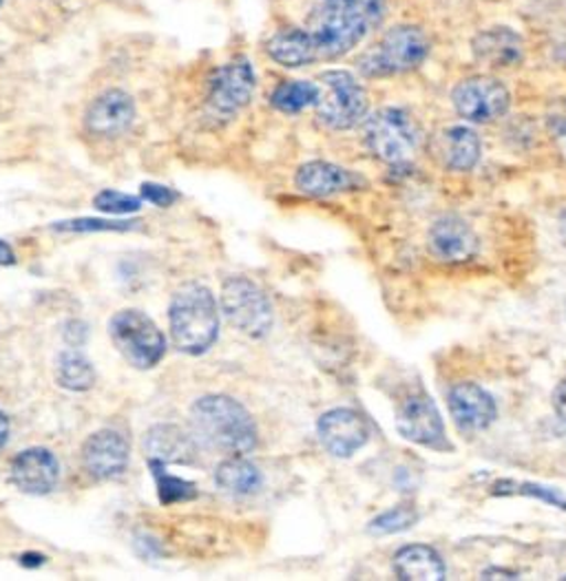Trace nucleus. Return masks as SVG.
Instances as JSON below:
<instances>
[{
  "mask_svg": "<svg viewBox=\"0 0 566 581\" xmlns=\"http://www.w3.org/2000/svg\"><path fill=\"white\" fill-rule=\"evenodd\" d=\"M83 462L96 480H114L129 466V442L118 431L103 429L85 442Z\"/></svg>",
  "mask_w": 566,
  "mask_h": 581,
  "instance_id": "4468645a",
  "label": "nucleus"
},
{
  "mask_svg": "<svg viewBox=\"0 0 566 581\" xmlns=\"http://www.w3.org/2000/svg\"><path fill=\"white\" fill-rule=\"evenodd\" d=\"M367 149L389 166H405L420 144V131L414 118L403 109H381L363 120Z\"/></svg>",
  "mask_w": 566,
  "mask_h": 581,
  "instance_id": "39448f33",
  "label": "nucleus"
},
{
  "mask_svg": "<svg viewBox=\"0 0 566 581\" xmlns=\"http://www.w3.org/2000/svg\"><path fill=\"white\" fill-rule=\"evenodd\" d=\"M58 380L63 387H67L72 391H87L96 383V372L83 354L67 352L61 356Z\"/></svg>",
  "mask_w": 566,
  "mask_h": 581,
  "instance_id": "a878e982",
  "label": "nucleus"
},
{
  "mask_svg": "<svg viewBox=\"0 0 566 581\" xmlns=\"http://www.w3.org/2000/svg\"><path fill=\"white\" fill-rule=\"evenodd\" d=\"M383 21L385 0H323L310 25L319 61L350 54Z\"/></svg>",
  "mask_w": 566,
  "mask_h": 581,
  "instance_id": "f257e3e1",
  "label": "nucleus"
},
{
  "mask_svg": "<svg viewBox=\"0 0 566 581\" xmlns=\"http://www.w3.org/2000/svg\"><path fill=\"white\" fill-rule=\"evenodd\" d=\"M257 89V74L246 56H235L226 65L217 67L206 87V107L215 118L228 120L237 116Z\"/></svg>",
  "mask_w": 566,
  "mask_h": 581,
  "instance_id": "6e6552de",
  "label": "nucleus"
},
{
  "mask_svg": "<svg viewBox=\"0 0 566 581\" xmlns=\"http://www.w3.org/2000/svg\"><path fill=\"white\" fill-rule=\"evenodd\" d=\"M394 572L403 581H440L445 579V563L434 548L414 544L396 552Z\"/></svg>",
  "mask_w": 566,
  "mask_h": 581,
  "instance_id": "412c9836",
  "label": "nucleus"
},
{
  "mask_svg": "<svg viewBox=\"0 0 566 581\" xmlns=\"http://www.w3.org/2000/svg\"><path fill=\"white\" fill-rule=\"evenodd\" d=\"M321 100V87L310 80H286L270 94V105L281 114H301L308 107H317Z\"/></svg>",
  "mask_w": 566,
  "mask_h": 581,
  "instance_id": "393cba45",
  "label": "nucleus"
},
{
  "mask_svg": "<svg viewBox=\"0 0 566 581\" xmlns=\"http://www.w3.org/2000/svg\"><path fill=\"white\" fill-rule=\"evenodd\" d=\"M317 431L323 449L337 458H350L367 442V424L352 409H332L323 413Z\"/></svg>",
  "mask_w": 566,
  "mask_h": 581,
  "instance_id": "f8f14e48",
  "label": "nucleus"
},
{
  "mask_svg": "<svg viewBox=\"0 0 566 581\" xmlns=\"http://www.w3.org/2000/svg\"><path fill=\"white\" fill-rule=\"evenodd\" d=\"M438 155L451 171H471L480 160V138L469 127L445 129L438 138Z\"/></svg>",
  "mask_w": 566,
  "mask_h": 581,
  "instance_id": "4be33fe9",
  "label": "nucleus"
},
{
  "mask_svg": "<svg viewBox=\"0 0 566 581\" xmlns=\"http://www.w3.org/2000/svg\"><path fill=\"white\" fill-rule=\"evenodd\" d=\"M429 36L423 28L401 23L389 28L381 43L370 47L356 63L365 78H389L420 67L429 56Z\"/></svg>",
  "mask_w": 566,
  "mask_h": 581,
  "instance_id": "20e7f679",
  "label": "nucleus"
},
{
  "mask_svg": "<svg viewBox=\"0 0 566 581\" xmlns=\"http://www.w3.org/2000/svg\"><path fill=\"white\" fill-rule=\"evenodd\" d=\"M559 228H562V235L566 237V211H564L562 217H559Z\"/></svg>",
  "mask_w": 566,
  "mask_h": 581,
  "instance_id": "e433bc0d",
  "label": "nucleus"
},
{
  "mask_svg": "<svg viewBox=\"0 0 566 581\" xmlns=\"http://www.w3.org/2000/svg\"><path fill=\"white\" fill-rule=\"evenodd\" d=\"M142 200L160 206V208H169L171 204H175L178 200V193L167 189V186H160V184H142Z\"/></svg>",
  "mask_w": 566,
  "mask_h": 581,
  "instance_id": "2f4dec72",
  "label": "nucleus"
},
{
  "mask_svg": "<svg viewBox=\"0 0 566 581\" xmlns=\"http://www.w3.org/2000/svg\"><path fill=\"white\" fill-rule=\"evenodd\" d=\"M493 495H526V497H535V499L548 502V504L566 510V499L559 493H555L553 488L540 486V484H531V482H513V480L495 482Z\"/></svg>",
  "mask_w": 566,
  "mask_h": 581,
  "instance_id": "c85d7f7f",
  "label": "nucleus"
},
{
  "mask_svg": "<svg viewBox=\"0 0 566 581\" xmlns=\"http://www.w3.org/2000/svg\"><path fill=\"white\" fill-rule=\"evenodd\" d=\"M222 310L233 327L261 338L273 327V308L261 288L244 277H233L222 288Z\"/></svg>",
  "mask_w": 566,
  "mask_h": 581,
  "instance_id": "1a4fd4ad",
  "label": "nucleus"
},
{
  "mask_svg": "<svg viewBox=\"0 0 566 581\" xmlns=\"http://www.w3.org/2000/svg\"><path fill=\"white\" fill-rule=\"evenodd\" d=\"M319 80L323 83V89L314 109L323 127L332 131H350L367 118V94L352 74L325 72Z\"/></svg>",
  "mask_w": 566,
  "mask_h": 581,
  "instance_id": "423d86ee",
  "label": "nucleus"
},
{
  "mask_svg": "<svg viewBox=\"0 0 566 581\" xmlns=\"http://www.w3.org/2000/svg\"><path fill=\"white\" fill-rule=\"evenodd\" d=\"M171 334L180 352L200 356L217 338L220 312L215 297L209 288L189 283L180 288L171 301L169 310Z\"/></svg>",
  "mask_w": 566,
  "mask_h": 581,
  "instance_id": "7ed1b4c3",
  "label": "nucleus"
},
{
  "mask_svg": "<svg viewBox=\"0 0 566 581\" xmlns=\"http://www.w3.org/2000/svg\"><path fill=\"white\" fill-rule=\"evenodd\" d=\"M17 255L8 241H0V266H14Z\"/></svg>",
  "mask_w": 566,
  "mask_h": 581,
  "instance_id": "72a5a7b5",
  "label": "nucleus"
},
{
  "mask_svg": "<svg viewBox=\"0 0 566 581\" xmlns=\"http://www.w3.org/2000/svg\"><path fill=\"white\" fill-rule=\"evenodd\" d=\"M471 50L480 63L495 67V69L515 67L524 61L522 36L517 32H513L511 28H502V25H495V28L480 32L471 41Z\"/></svg>",
  "mask_w": 566,
  "mask_h": 581,
  "instance_id": "a211bd4d",
  "label": "nucleus"
},
{
  "mask_svg": "<svg viewBox=\"0 0 566 581\" xmlns=\"http://www.w3.org/2000/svg\"><path fill=\"white\" fill-rule=\"evenodd\" d=\"M94 206L103 213H111V215H129L140 211L142 206V197H134V195H125L118 191H103L96 195Z\"/></svg>",
  "mask_w": 566,
  "mask_h": 581,
  "instance_id": "c756f323",
  "label": "nucleus"
},
{
  "mask_svg": "<svg viewBox=\"0 0 566 581\" xmlns=\"http://www.w3.org/2000/svg\"><path fill=\"white\" fill-rule=\"evenodd\" d=\"M147 451L151 460L160 462H193L195 444L193 440L178 427L162 424L149 431L147 435Z\"/></svg>",
  "mask_w": 566,
  "mask_h": 581,
  "instance_id": "5701e85b",
  "label": "nucleus"
},
{
  "mask_svg": "<svg viewBox=\"0 0 566 581\" xmlns=\"http://www.w3.org/2000/svg\"><path fill=\"white\" fill-rule=\"evenodd\" d=\"M131 224L122 222H103V219H74L63 222L56 226V230H72V233H105V230H129Z\"/></svg>",
  "mask_w": 566,
  "mask_h": 581,
  "instance_id": "7c9ffc66",
  "label": "nucleus"
},
{
  "mask_svg": "<svg viewBox=\"0 0 566 581\" xmlns=\"http://www.w3.org/2000/svg\"><path fill=\"white\" fill-rule=\"evenodd\" d=\"M396 427L409 442L425 446H440L445 442V427L440 413L427 394L409 396L396 418Z\"/></svg>",
  "mask_w": 566,
  "mask_h": 581,
  "instance_id": "ddd939ff",
  "label": "nucleus"
},
{
  "mask_svg": "<svg viewBox=\"0 0 566 581\" xmlns=\"http://www.w3.org/2000/svg\"><path fill=\"white\" fill-rule=\"evenodd\" d=\"M482 579H520L517 572L513 570H500V568H489L482 572Z\"/></svg>",
  "mask_w": 566,
  "mask_h": 581,
  "instance_id": "f704fd0d",
  "label": "nucleus"
},
{
  "mask_svg": "<svg viewBox=\"0 0 566 581\" xmlns=\"http://www.w3.org/2000/svg\"><path fill=\"white\" fill-rule=\"evenodd\" d=\"M215 482L222 491L231 495H253L261 488V473L253 462L233 455L231 460L217 466Z\"/></svg>",
  "mask_w": 566,
  "mask_h": 581,
  "instance_id": "b1692460",
  "label": "nucleus"
},
{
  "mask_svg": "<svg viewBox=\"0 0 566 581\" xmlns=\"http://www.w3.org/2000/svg\"><path fill=\"white\" fill-rule=\"evenodd\" d=\"M8 438H10V420H8V416L3 411H0V449L6 446Z\"/></svg>",
  "mask_w": 566,
  "mask_h": 581,
  "instance_id": "c9c22d12",
  "label": "nucleus"
},
{
  "mask_svg": "<svg viewBox=\"0 0 566 581\" xmlns=\"http://www.w3.org/2000/svg\"><path fill=\"white\" fill-rule=\"evenodd\" d=\"M3 3H6V0H0V8H3Z\"/></svg>",
  "mask_w": 566,
  "mask_h": 581,
  "instance_id": "4c0bfd02",
  "label": "nucleus"
},
{
  "mask_svg": "<svg viewBox=\"0 0 566 581\" xmlns=\"http://www.w3.org/2000/svg\"><path fill=\"white\" fill-rule=\"evenodd\" d=\"M151 469H153V475H156V482H158V495L162 499V504H175V502H186V499H193L197 495V486L182 480V477H175V475H169L164 471V462L160 460H151Z\"/></svg>",
  "mask_w": 566,
  "mask_h": 581,
  "instance_id": "bb28decb",
  "label": "nucleus"
},
{
  "mask_svg": "<svg viewBox=\"0 0 566 581\" xmlns=\"http://www.w3.org/2000/svg\"><path fill=\"white\" fill-rule=\"evenodd\" d=\"M418 519V513L414 506L403 504V506H394L385 513H381L378 517H374L367 524V530L372 535H392V532H403L407 528H412Z\"/></svg>",
  "mask_w": 566,
  "mask_h": 581,
  "instance_id": "cd10ccee",
  "label": "nucleus"
},
{
  "mask_svg": "<svg viewBox=\"0 0 566 581\" xmlns=\"http://www.w3.org/2000/svg\"><path fill=\"white\" fill-rule=\"evenodd\" d=\"M562 579H566V577H562Z\"/></svg>",
  "mask_w": 566,
  "mask_h": 581,
  "instance_id": "58836bf2",
  "label": "nucleus"
},
{
  "mask_svg": "<svg viewBox=\"0 0 566 581\" xmlns=\"http://www.w3.org/2000/svg\"><path fill=\"white\" fill-rule=\"evenodd\" d=\"M451 103L469 122H493L509 109L511 96L504 83L489 76H473L458 83L451 92Z\"/></svg>",
  "mask_w": 566,
  "mask_h": 581,
  "instance_id": "9d476101",
  "label": "nucleus"
},
{
  "mask_svg": "<svg viewBox=\"0 0 566 581\" xmlns=\"http://www.w3.org/2000/svg\"><path fill=\"white\" fill-rule=\"evenodd\" d=\"M365 184L356 173L330 162H308L297 171V186L312 197H330L345 191H356Z\"/></svg>",
  "mask_w": 566,
  "mask_h": 581,
  "instance_id": "6ab92c4d",
  "label": "nucleus"
},
{
  "mask_svg": "<svg viewBox=\"0 0 566 581\" xmlns=\"http://www.w3.org/2000/svg\"><path fill=\"white\" fill-rule=\"evenodd\" d=\"M111 341L138 369L156 367L167 354V338L140 310H122L111 319Z\"/></svg>",
  "mask_w": 566,
  "mask_h": 581,
  "instance_id": "0eeeda50",
  "label": "nucleus"
},
{
  "mask_svg": "<svg viewBox=\"0 0 566 581\" xmlns=\"http://www.w3.org/2000/svg\"><path fill=\"white\" fill-rule=\"evenodd\" d=\"M191 418L197 438L222 453L242 455L257 444V427L250 413L231 396L200 398L191 409Z\"/></svg>",
  "mask_w": 566,
  "mask_h": 581,
  "instance_id": "f03ea898",
  "label": "nucleus"
},
{
  "mask_svg": "<svg viewBox=\"0 0 566 581\" xmlns=\"http://www.w3.org/2000/svg\"><path fill=\"white\" fill-rule=\"evenodd\" d=\"M429 250L445 263H464L478 252V239L469 224L458 217H442L429 228Z\"/></svg>",
  "mask_w": 566,
  "mask_h": 581,
  "instance_id": "f3484780",
  "label": "nucleus"
},
{
  "mask_svg": "<svg viewBox=\"0 0 566 581\" xmlns=\"http://www.w3.org/2000/svg\"><path fill=\"white\" fill-rule=\"evenodd\" d=\"M58 475L61 466L56 455L43 446L28 449L12 462V482L30 495H47L54 491Z\"/></svg>",
  "mask_w": 566,
  "mask_h": 581,
  "instance_id": "2eb2a0df",
  "label": "nucleus"
},
{
  "mask_svg": "<svg viewBox=\"0 0 566 581\" xmlns=\"http://www.w3.org/2000/svg\"><path fill=\"white\" fill-rule=\"evenodd\" d=\"M266 54L270 61L288 69H301L319 61L317 43L310 30L301 28H284L275 32L266 41Z\"/></svg>",
  "mask_w": 566,
  "mask_h": 581,
  "instance_id": "aec40b11",
  "label": "nucleus"
},
{
  "mask_svg": "<svg viewBox=\"0 0 566 581\" xmlns=\"http://www.w3.org/2000/svg\"><path fill=\"white\" fill-rule=\"evenodd\" d=\"M449 411L464 433L484 431L495 420L493 398L476 383H458L449 391Z\"/></svg>",
  "mask_w": 566,
  "mask_h": 581,
  "instance_id": "dca6fc26",
  "label": "nucleus"
},
{
  "mask_svg": "<svg viewBox=\"0 0 566 581\" xmlns=\"http://www.w3.org/2000/svg\"><path fill=\"white\" fill-rule=\"evenodd\" d=\"M553 409L562 422H566V380H562L553 391Z\"/></svg>",
  "mask_w": 566,
  "mask_h": 581,
  "instance_id": "473e14b6",
  "label": "nucleus"
},
{
  "mask_svg": "<svg viewBox=\"0 0 566 581\" xmlns=\"http://www.w3.org/2000/svg\"><path fill=\"white\" fill-rule=\"evenodd\" d=\"M138 109L131 94L122 89H107L98 94L85 111V129L94 138H120L136 122Z\"/></svg>",
  "mask_w": 566,
  "mask_h": 581,
  "instance_id": "9b49d317",
  "label": "nucleus"
}]
</instances>
